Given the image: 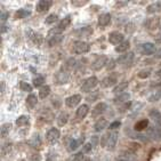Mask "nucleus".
<instances>
[{
  "instance_id": "10",
  "label": "nucleus",
  "mask_w": 161,
  "mask_h": 161,
  "mask_svg": "<svg viewBox=\"0 0 161 161\" xmlns=\"http://www.w3.org/2000/svg\"><path fill=\"white\" fill-rule=\"evenodd\" d=\"M26 36H28L29 39L33 43H36V45H41V43H42V37H41L39 33H37V32L32 31V30H28V31H26Z\"/></svg>"
},
{
  "instance_id": "55",
  "label": "nucleus",
  "mask_w": 161,
  "mask_h": 161,
  "mask_svg": "<svg viewBox=\"0 0 161 161\" xmlns=\"http://www.w3.org/2000/svg\"><path fill=\"white\" fill-rule=\"evenodd\" d=\"M158 40H159V41H160V42H161V34H160V37H159V39H158Z\"/></svg>"
},
{
  "instance_id": "50",
  "label": "nucleus",
  "mask_w": 161,
  "mask_h": 161,
  "mask_svg": "<svg viewBox=\"0 0 161 161\" xmlns=\"http://www.w3.org/2000/svg\"><path fill=\"white\" fill-rule=\"evenodd\" d=\"M155 77L159 78V79H161V70H159V71L155 72Z\"/></svg>"
},
{
  "instance_id": "7",
  "label": "nucleus",
  "mask_w": 161,
  "mask_h": 161,
  "mask_svg": "<svg viewBox=\"0 0 161 161\" xmlns=\"http://www.w3.org/2000/svg\"><path fill=\"white\" fill-rule=\"evenodd\" d=\"M124 39H125L124 34L120 33V32L114 31V32H111V33L108 34V41H110L111 43H113V45H118L119 46L120 43L124 42Z\"/></svg>"
},
{
  "instance_id": "31",
  "label": "nucleus",
  "mask_w": 161,
  "mask_h": 161,
  "mask_svg": "<svg viewBox=\"0 0 161 161\" xmlns=\"http://www.w3.org/2000/svg\"><path fill=\"white\" fill-rule=\"evenodd\" d=\"M82 141H84V138L81 137V138H79V140H72L71 142H70V151H75V150H77L79 146H80V144L82 143Z\"/></svg>"
},
{
  "instance_id": "54",
  "label": "nucleus",
  "mask_w": 161,
  "mask_h": 161,
  "mask_svg": "<svg viewBox=\"0 0 161 161\" xmlns=\"http://www.w3.org/2000/svg\"><path fill=\"white\" fill-rule=\"evenodd\" d=\"M84 161H92V160H90L89 158H85V159H84Z\"/></svg>"
},
{
  "instance_id": "1",
  "label": "nucleus",
  "mask_w": 161,
  "mask_h": 161,
  "mask_svg": "<svg viewBox=\"0 0 161 161\" xmlns=\"http://www.w3.org/2000/svg\"><path fill=\"white\" fill-rule=\"evenodd\" d=\"M117 141H118V133L117 131L110 133L103 137V143L106 145L108 150H111V151L114 150L115 145H117Z\"/></svg>"
},
{
  "instance_id": "43",
  "label": "nucleus",
  "mask_w": 161,
  "mask_h": 161,
  "mask_svg": "<svg viewBox=\"0 0 161 161\" xmlns=\"http://www.w3.org/2000/svg\"><path fill=\"white\" fill-rule=\"evenodd\" d=\"M21 88L22 90H24V92H31L32 88L30 85H28L26 82H21Z\"/></svg>"
},
{
  "instance_id": "34",
  "label": "nucleus",
  "mask_w": 161,
  "mask_h": 161,
  "mask_svg": "<svg viewBox=\"0 0 161 161\" xmlns=\"http://www.w3.org/2000/svg\"><path fill=\"white\" fill-rule=\"evenodd\" d=\"M28 124H29V118L25 117V115H21V117L17 118V120H16V125H17L19 127L25 126V125H28Z\"/></svg>"
},
{
  "instance_id": "36",
  "label": "nucleus",
  "mask_w": 161,
  "mask_h": 161,
  "mask_svg": "<svg viewBox=\"0 0 161 161\" xmlns=\"http://www.w3.org/2000/svg\"><path fill=\"white\" fill-rule=\"evenodd\" d=\"M28 15H30V12L25 9H19V12H16V14H15L16 19H24V17H26Z\"/></svg>"
},
{
  "instance_id": "39",
  "label": "nucleus",
  "mask_w": 161,
  "mask_h": 161,
  "mask_svg": "<svg viewBox=\"0 0 161 161\" xmlns=\"http://www.w3.org/2000/svg\"><path fill=\"white\" fill-rule=\"evenodd\" d=\"M151 69H147V70H142V71L138 73V77L142 78V79H145V78L150 77V75H151Z\"/></svg>"
},
{
  "instance_id": "35",
  "label": "nucleus",
  "mask_w": 161,
  "mask_h": 161,
  "mask_svg": "<svg viewBox=\"0 0 161 161\" xmlns=\"http://www.w3.org/2000/svg\"><path fill=\"white\" fill-rule=\"evenodd\" d=\"M127 87H128V82H122V84H120L119 86L115 87L114 89H113V92L115 94H122V92H125Z\"/></svg>"
},
{
  "instance_id": "45",
  "label": "nucleus",
  "mask_w": 161,
  "mask_h": 161,
  "mask_svg": "<svg viewBox=\"0 0 161 161\" xmlns=\"http://www.w3.org/2000/svg\"><path fill=\"white\" fill-rule=\"evenodd\" d=\"M106 68L108 69V70H112V69H114L115 68V61L114 59H110L108 62V65H106Z\"/></svg>"
},
{
  "instance_id": "15",
  "label": "nucleus",
  "mask_w": 161,
  "mask_h": 161,
  "mask_svg": "<svg viewBox=\"0 0 161 161\" xmlns=\"http://www.w3.org/2000/svg\"><path fill=\"white\" fill-rule=\"evenodd\" d=\"M133 61H134V53L125 54V55L119 56V58H118V63H120V64H125V65L131 64Z\"/></svg>"
},
{
  "instance_id": "41",
  "label": "nucleus",
  "mask_w": 161,
  "mask_h": 161,
  "mask_svg": "<svg viewBox=\"0 0 161 161\" xmlns=\"http://www.w3.org/2000/svg\"><path fill=\"white\" fill-rule=\"evenodd\" d=\"M10 150H12V143H6L5 145L3 146V154H7V153H9Z\"/></svg>"
},
{
  "instance_id": "3",
  "label": "nucleus",
  "mask_w": 161,
  "mask_h": 161,
  "mask_svg": "<svg viewBox=\"0 0 161 161\" xmlns=\"http://www.w3.org/2000/svg\"><path fill=\"white\" fill-rule=\"evenodd\" d=\"M97 84H98V80H97L96 77H89L84 81V84L81 86V90L86 92V93H89L97 86Z\"/></svg>"
},
{
  "instance_id": "40",
  "label": "nucleus",
  "mask_w": 161,
  "mask_h": 161,
  "mask_svg": "<svg viewBox=\"0 0 161 161\" xmlns=\"http://www.w3.org/2000/svg\"><path fill=\"white\" fill-rule=\"evenodd\" d=\"M45 82V79H43V77H37V78H34L33 79V85L36 87H39V86H41V85Z\"/></svg>"
},
{
  "instance_id": "8",
  "label": "nucleus",
  "mask_w": 161,
  "mask_h": 161,
  "mask_svg": "<svg viewBox=\"0 0 161 161\" xmlns=\"http://www.w3.org/2000/svg\"><path fill=\"white\" fill-rule=\"evenodd\" d=\"M54 80L57 85H64V84H68L69 80H70V75H69L68 72H63V71H59L56 73L55 78H54Z\"/></svg>"
},
{
  "instance_id": "4",
  "label": "nucleus",
  "mask_w": 161,
  "mask_h": 161,
  "mask_svg": "<svg viewBox=\"0 0 161 161\" xmlns=\"http://www.w3.org/2000/svg\"><path fill=\"white\" fill-rule=\"evenodd\" d=\"M137 50L142 55H151V54L155 53V46L152 42H144L138 45Z\"/></svg>"
},
{
  "instance_id": "38",
  "label": "nucleus",
  "mask_w": 161,
  "mask_h": 161,
  "mask_svg": "<svg viewBox=\"0 0 161 161\" xmlns=\"http://www.w3.org/2000/svg\"><path fill=\"white\" fill-rule=\"evenodd\" d=\"M57 19H58V16L56 15V14H50L46 19V23L47 24H53V23H55L57 21Z\"/></svg>"
},
{
  "instance_id": "30",
  "label": "nucleus",
  "mask_w": 161,
  "mask_h": 161,
  "mask_svg": "<svg viewBox=\"0 0 161 161\" xmlns=\"http://www.w3.org/2000/svg\"><path fill=\"white\" fill-rule=\"evenodd\" d=\"M50 94V87L49 86H42L39 90V97L40 98H46Z\"/></svg>"
},
{
  "instance_id": "22",
  "label": "nucleus",
  "mask_w": 161,
  "mask_h": 161,
  "mask_svg": "<svg viewBox=\"0 0 161 161\" xmlns=\"http://www.w3.org/2000/svg\"><path fill=\"white\" fill-rule=\"evenodd\" d=\"M130 98V95L128 93H122L119 94V96H117L114 98V103L117 104H121V103H127Z\"/></svg>"
},
{
  "instance_id": "42",
  "label": "nucleus",
  "mask_w": 161,
  "mask_h": 161,
  "mask_svg": "<svg viewBox=\"0 0 161 161\" xmlns=\"http://www.w3.org/2000/svg\"><path fill=\"white\" fill-rule=\"evenodd\" d=\"M40 145H41L40 138H39L38 135H36V136L33 137V141H32V146H33V147H39Z\"/></svg>"
},
{
  "instance_id": "6",
  "label": "nucleus",
  "mask_w": 161,
  "mask_h": 161,
  "mask_svg": "<svg viewBox=\"0 0 161 161\" xmlns=\"http://www.w3.org/2000/svg\"><path fill=\"white\" fill-rule=\"evenodd\" d=\"M59 130L57 129V128H52V129L48 130V133L46 134V140L48 143H50V144H54V143H56L57 141H58L59 138Z\"/></svg>"
},
{
  "instance_id": "49",
  "label": "nucleus",
  "mask_w": 161,
  "mask_h": 161,
  "mask_svg": "<svg viewBox=\"0 0 161 161\" xmlns=\"http://www.w3.org/2000/svg\"><path fill=\"white\" fill-rule=\"evenodd\" d=\"M7 16H8V14H6V13H3V15H1V21H3V22L6 21Z\"/></svg>"
},
{
  "instance_id": "5",
  "label": "nucleus",
  "mask_w": 161,
  "mask_h": 161,
  "mask_svg": "<svg viewBox=\"0 0 161 161\" xmlns=\"http://www.w3.org/2000/svg\"><path fill=\"white\" fill-rule=\"evenodd\" d=\"M161 21L159 17H150V19H146L145 22V28L149 30V31H157L159 28H160Z\"/></svg>"
},
{
  "instance_id": "17",
  "label": "nucleus",
  "mask_w": 161,
  "mask_h": 161,
  "mask_svg": "<svg viewBox=\"0 0 161 161\" xmlns=\"http://www.w3.org/2000/svg\"><path fill=\"white\" fill-rule=\"evenodd\" d=\"M108 110V105H106L105 103H99L97 104L93 110V117H98V115L103 114L104 112Z\"/></svg>"
},
{
  "instance_id": "29",
  "label": "nucleus",
  "mask_w": 161,
  "mask_h": 161,
  "mask_svg": "<svg viewBox=\"0 0 161 161\" xmlns=\"http://www.w3.org/2000/svg\"><path fill=\"white\" fill-rule=\"evenodd\" d=\"M63 40V37L62 36H55V37H50L49 41H48V45L50 47H54V46H57L58 43H61Z\"/></svg>"
},
{
  "instance_id": "18",
  "label": "nucleus",
  "mask_w": 161,
  "mask_h": 161,
  "mask_svg": "<svg viewBox=\"0 0 161 161\" xmlns=\"http://www.w3.org/2000/svg\"><path fill=\"white\" fill-rule=\"evenodd\" d=\"M150 118L153 120L155 125H158L159 127H161V112L158 110H152L150 112Z\"/></svg>"
},
{
  "instance_id": "52",
  "label": "nucleus",
  "mask_w": 161,
  "mask_h": 161,
  "mask_svg": "<svg viewBox=\"0 0 161 161\" xmlns=\"http://www.w3.org/2000/svg\"><path fill=\"white\" fill-rule=\"evenodd\" d=\"M3 92H5V82H1V93L3 94Z\"/></svg>"
},
{
  "instance_id": "53",
  "label": "nucleus",
  "mask_w": 161,
  "mask_h": 161,
  "mask_svg": "<svg viewBox=\"0 0 161 161\" xmlns=\"http://www.w3.org/2000/svg\"><path fill=\"white\" fill-rule=\"evenodd\" d=\"M155 57H161V50L159 52V53H157V55H155Z\"/></svg>"
},
{
  "instance_id": "37",
  "label": "nucleus",
  "mask_w": 161,
  "mask_h": 161,
  "mask_svg": "<svg viewBox=\"0 0 161 161\" xmlns=\"http://www.w3.org/2000/svg\"><path fill=\"white\" fill-rule=\"evenodd\" d=\"M161 98V89L157 90L152 96H150V102H158L159 99Z\"/></svg>"
},
{
  "instance_id": "27",
  "label": "nucleus",
  "mask_w": 161,
  "mask_h": 161,
  "mask_svg": "<svg viewBox=\"0 0 161 161\" xmlns=\"http://www.w3.org/2000/svg\"><path fill=\"white\" fill-rule=\"evenodd\" d=\"M93 33V29L88 28V26H86V28H82L80 29L79 31H78V36L79 37H82V38H87L89 37L90 34Z\"/></svg>"
},
{
  "instance_id": "21",
  "label": "nucleus",
  "mask_w": 161,
  "mask_h": 161,
  "mask_svg": "<svg viewBox=\"0 0 161 161\" xmlns=\"http://www.w3.org/2000/svg\"><path fill=\"white\" fill-rule=\"evenodd\" d=\"M146 127H149V120H146V119L137 121L135 124V130L136 131H142V130L146 129Z\"/></svg>"
},
{
  "instance_id": "16",
  "label": "nucleus",
  "mask_w": 161,
  "mask_h": 161,
  "mask_svg": "<svg viewBox=\"0 0 161 161\" xmlns=\"http://www.w3.org/2000/svg\"><path fill=\"white\" fill-rule=\"evenodd\" d=\"M115 161H137L136 155L131 152H124L119 155Z\"/></svg>"
},
{
  "instance_id": "14",
  "label": "nucleus",
  "mask_w": 161,
  "mask_h": 161,
  "mask_svg": "<svg viewBox=\"0 0 161 161\" xmlns=\"http://www.w3.org/2000/svg\"><path fill=\"white\" fill-rule=\"evenodd\" d=\"M115 84H117V77L111 75L103 79L102 82H101V86H102L103 88H108V87L113 86V85H115Z\"/></svg>"
},
{
  "instance_id": "24",
  "label": "nucleus",
  "mask_w": 161,
  "mask_h": 161,
  "mask_svg": "<svg viewBox=\"0 0 161 161\" xmlns=\"http://www.w3.org/2000/svg\"><path fill=\"white\" fill-rule=\"evenodd\" d=\"M106 126H108V121L105 119H99L96 124H95L94 128H95V131H102L103 129H105Z\"/></svg>"
},
{
  "instance_id": "2",
  "label": "nucleus",
  "mask_w": 161,
  "mask_h": 161,
  "mask_svg": "<svg viewBox=\"0 0 161 161\" xmlns=\"http://www.w3.org/2000/svg\"><path fill=\"white\" fill-rule=\"evenodd\" d=\"M90 50V45L86 41L78 40L73 43V52L75 54H85Z\"/></svg>"
},
{
  "instance_id": "25",
  "label": "nucleus",
  "mask_w": 161,
  "mask_h": 161,
  "mask_svg": "<svg viewBox=\"0 0 161 161\" xmlns=\"http://www.w3.org/2000/svg\"><path fill=\"white\" fill-rule=\"evenodd\" d=\"M129 47H130L129 41H124V42L120 43L119 46L115 47V52H117V53H125V52H127V50L129 49Z\"/></svg>"
},
{
  "instance_id": "19",
  "label": "nucleus",
  "mask_w": 161,
  "mask_h": 161,
  "mask_svg": "<svg viewBox=\"0 0 161 161\" xmlns=\"http://www.w3.org/2000/svg\"><path fill=\"white\" fill-rule=\"evenodd\" d=\"M88 112H89V108H88L86 104H82V105L79 106L77 110V118L78 119L86 118V115L88 114Z\"/></svg>"
},
{
  "instance_id": "11",
  "label": "nucleus",
  "mask_w": 161,
  "mask_h": 161,
  "mask_svg": "<svg viewBox=\"0 0 161 161\" xmlns=\"http://www.w3.org/2000/svg\"><path fill=\"white\" fill-rule=\"evenodd\" d=\"M108 59L106 56H104V55L99 56V57H97V58L95 59V62L93 63V69L94 70H101L103 66H105V64H108Z\"/></svg>"
},
{
  "instance_id": "12",
  "label": "nucleus",
  "mask_w": 161,
  "mask_h": 161,
  "mask_svg": "<svg viewBox=\"0 0 161 161\" xmlns=\"http://www.w3.org/2000/svg\"><path fill=\"white\" fill-rule=\"evenodd\" d=\"M52 3H53L49 1V0H40V1H38L37 5H36V9L39 13L46 12V10L49 9V7L52 6Z\"/></svg>"
},
{
  "instance_id": "20",
  "label": "nucleus",
  "mask_w": 161,
  "mask_h": 161,
  "mask_svg": "<svg viewBox=\"0 0 161 161\" xmlns=\"http://www.w3.org/2000/svg\"><path fill=\"white\" fill-rule=\"evenodd\" d=\"M110 23H111V15L110 14H102L98 17L99 26H108Z\"/></svg>"
},
{
  "instance_id": "44",
  "label": "nucleus",
  "mask_w": 161,
  "mask_h": 161,
  "mask_svg": "<svg viewBox=\"0 0 161 161\" xmlns=\"http://www.w3.org/2000/svg\"><path fill=\"white\" fill-rule=\"evenodd\" d=\"M84 154H82V152H80V153H77L75 155V158H73L72 161H84Z\"/></svg>"
},
{
  "instance_id": "26",
  "label": "nucleus",
  "mask_w": 161,
  "mask_h": 161,
  "mask_svg": "<svg viewBox=\"0 0 161 161\" xmlns=\"http://www.w3.org/2000/svg\"><path fill=\"white\" fill-rule=\"evenodd\" d=\"M37 103H38V99H37V96H36V95H33V94L29 95L28 98H26V105H28L29 108H33L34 106L37 105Z\"/></svg>"
},
{
  "instance_id": "51",
  "label": "nucleus",
  "mask_w": 161,
  "mask_h": 161,
  "mask_svg": "<svg viewBox=\"0 0 161 161\" xmlns=\"http://www.w3.org/2000/svg\"><path fill=\"white\" fill-rule=\"evenodd\" d=\"M127 26H129V28H133L134 25H133V24H130V25H127ZM133 30H134V29H128V28H126V31H127V32L133 31Z\"/></svg>"
},
{
  "instance_id": "13",
  "label": "nucleus",
  "mask_w": 161,
  "mask_h": 161,
  "mask_svg": "<svg viewBox=\"0 0 161 161\" xmlns=\"http://www.w3.org/2000/svg\"><path fill=\"white\" fill-rule=\"evenodd\" d=\"M81 101V96L80 95H72V96L68 97V98L65 99V104L69 106V108H75L77 106Z\"/></svg>"
},
{
  "instance_id": "32",
  "label": "nucleus",
  "mask_w": 161,
  "mask_h": 161,
  "mask_svg": "<svg viewBox=\"0 0 161 161\" xmlns=\"http://www.w3.org/2000/svg\"><path fill=\"white\" fill-rule=\"evenodd\" d=\"M68 119H69V115L68 113H64V112H62L61 114H59L58 119H57V124H58V126H64V125H66V122H68Z\"/></svg>"
},
{
  "instance_id": "28",
  "label": "nucleus",
  "mask_w": 161,
  "mask_h": 161,
  "mask_svg": "<svg viewBox=\"0 0 161 161\" xmlns=\"http://www.w3.org/2000/svg\"><path fill=\"white\" fill-rule=\"evenodd\" d=\"M127 134H129V136L131 138H135V140H140V141H143V142H147V136L145 135H142V134H138V133H134V131H126Z\"/></svg>"
},
{
  "instance_id": "33",
  "label": "nucleus",
  "mask_w": 161,
  "mask_h": 161,
  "mask_svg": "<svg viewBox=\"0 0 161 161\" xmlns=\"http://www.w3.org/2000/svg\"><path fill=\"white\" fill-rule=\"evenodd\" d=\"M12 129V124H3L1 126V137H6Z\"/></svg>"
},
{
  "instance_id": "47",
  "label": "nucleus",
  "mask_w": 161,
  "mask_h": 161,
  "mask_svg": "<svg viewBox=\"0 0 161 161\" xmlns=\"http://www.w3.org/2000/svg\"><path fill=\"white\" fill-rule=\"evenodd\" d=\"M46 161H55V155H54L53 153H49V154L47 155Z\"/></svg>"
},
{
  "instance_id": "46",
  "label": "nucleus",
  "mask_w": 161,
  "mask_h": 161,
  "mask_svg": "<svg viewBox=\"0 0 161 161\" xmlns=\"http://www.w3.org/2000/svg\"><path fill=\"white\" fill-rule=\"evenodd\" d=\"M120 126H121L120 121H115V122H112V124L110 125V128H111V129H115V128H119Z\"/></svg>"
},
{
  "instance_id": "9",
  "label": "nucleus",
  "mask_w": 161,
  "mask_h": 161,
  "mask_svg": "<svg viewBox=\"0 0 161 161\" xmlns=\"http://www.w3.org/2000/svg\"><path fill=\"white\" fill-rule=\"evenodd\" d=\"M146 134H147V137H151L153 140H160L161 138V127L157 126H151V127L147 128L146 130Z\"/></svg>"
},
{
  "instance_id": "23",
  "label": "nucleus",
  "mask_w": 161,
  "mask_h": 161,
  "mask_svg": "<svg viewBox=\"0 0 161 161\" xmlns=\"http://www.w3.org/2000/svg\"><path fill=\"white\" fill-rule=\"evenodd\" d=\"M160 10H161V3H153L150 6H147V8H146V12L149 13V14H153V13L160 12Z\"/></svg>"
},
{
  "instance_id": "56",
  "label": "nucleus",
  "mask_w": 161,
  "mask_h": 161,
  "mask_svg": "<svg viewBox=\"0 0 161 161\" xmlns=\"http://www.w3.org/2000/svg\"><path fill=\"white\" fill-rule=\"evenodd\" d=\"M19 161H25V160H19Z\"/></svg>"
},
{
  "instance_id": "48",
  "label": "nucleus",
  "mask_w": 161,
  "mask_h": 161,
  "mask_svg": "<svg viewBox=\"0 0 161 161\" xmlns=\"http://www.w3.org/2000/svg\"><path fill=\"white\" fill-rule=\"evenodd\" d=\"M92 147H93V145H92L90 143H88V144H86V145H85V147H84V150H82V151H84V152H88L90 149H92Z\"/></svg>"
}]
</instances>
